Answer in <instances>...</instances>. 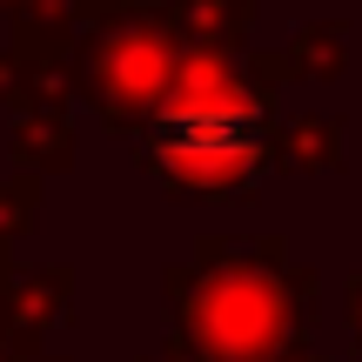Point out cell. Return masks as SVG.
Returning <instances> with one entry per match:
<instances>
[{
    "label": "cell",
    "mask_w": 362,
    "mask_h": 362,
    "mask_svg": "<svg viewBox=\"0 0 362 362\" xmlns=\"http://www.w3.org/2000/svg\"><path fill=\"white\" fill-rule=\"evenodd\" d=\"M282 67H235V47H188L168 101L141 128V168L168 194H242L262 181L269 141V88Z\"/></svg>",
    "instance_id": "cell-1"
},
{
    "label": "cell",
    "mask_w": 362,
    "mask_h": 362,
    "mask_svg": "<svg viewBox=\"0 0 362 362\" xmlns=\"http://www.w3.org/2000/svg\"><path fill=\"white\" fill-rule=\"evenodd\" d=\"M181 40L175 13L168 7H128V0H107L101 21L81 34V54H74V81L81 94L94 101V115L107 128H148L155 107L168 101L175 74H181Z\"/></svg>",
    "instance_id": "cell-2"
},
{
    "label": "cell",
    "mask_w": 362,
    "mask_h": 362,
    "mask_svg": "<svg viewBox=\"0 0 362 362\" xmlns=\"http://www.w3.org/2000/svg\"><path fill=\"white\" fill-rule=\"evenodd\" d=\"M168 13L188 47H235L242 27L255 21V0H175Z\"/></svg>",
    "instance_id": "cell-3"
},
{
    "label": "cell",
    "mask_w": 362,
    "mask_h": 362,
    "mask_svg": "<svg viewBox=\"0 0 362 362\" xmlns=\"http://www.w3.org/2000/svg\"><path fill=\"white\" fill-rule=\"evenodd\" d=\"M13 148H21L27 168H67V155H74V141H67V121L54 101L40 107H21V134H13Z\"/></svg>",
    "instance_id": "cell-4"
},
{
    "label": "cell",
    "mask_w": 362,
    "mask_h": 362,
    "mask_svg": "<svg viewBox=\"0 0 362 362\" xmlns=\"http://www.w3.org/2000/svg\"><path fill=\"white\" fill-rule=\"evenodd\" d=\"M288 67L296 74H336L342 67V27H302L296 47H288Z\"/></svg>",
    "instance_id": "cell-5"
},
{
    "label": "cell",
    "mask_w": 362,
    "mask_h": 362,
    "mask_svg": "<svg viewBox=\"0 0 362 362\" xmlns=\"http://www.w3.org/2000/svg\"><path fill=\"white\" fill-rule=\"evenodd\" d=\"M21 7H27V0H0V13H21Z\"/></svg>",
    "instance_id": "cell-6"
}]
</instances>
